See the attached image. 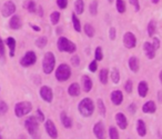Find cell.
<instances>
[{
    "label": "cell",
    "mask_w": 162,
    "mask_h": 139,
    "mask_svg": "<svg viewBox=\"0 0 162 139\" xmlns=\"http://www.w3.org/2000/svg\"><path fill=\"white\" fill-rule=\"evenodd\" d=\"M25 127H26L27 131L29 132V135L31 136V138L40 139V137H39V120L36 116L27 118L25 121Z\"/></svg>",
    "instance_id": "obj_1"
},
{
    "label": "cell",
    "mask_w": 162,
    "mask_h": 139,
    "mask_svg": "<svg viewBox=\"0 0 162 139\" xmlns=\"http://www.w3.org/2000/svg\"><path fill=\"white\" fill-rule=\"evenodd\" d=\"M78 110L81 116L83 117H90L94 111V103L91 98H83L78 105Z\"/></svg>",
    "instance_id": "obj_2"
},
{
    "label": "cell",
    "mask_w": 162,
    "mask_h": 139,
    "mask_svg": "<svg viewBox=\"0 0 162 139\" xmlns=\"http://www.w3.org/2000/svg\"><path fill=\"white\" fill-rule=\"evenodd\" d=\"M57 47H58V50H59V51L68 52V54H74L76 50H77L76 44L63 36L59 37V39L57 41Z\"/></svg>",
    "instance_id": "obj_3"
},
{
    "label": "cell",
    "mask_w": 162,
    "mask_h": 139,
    "mask_svg": "<svg viewBox=\"0 0 162 139\" xmlns=\"http://www.w3.org/2000/svg\"><path fill=\"white\" fill-rule=\"evenodd\" d=\"M56 67V57L53 52L48 51L46 52L42 59V70L46 75H50V73L55 70Z\"/></svg>",
    "instance_id": "obj_4"
},
{
    "label": "cell",
    "mask_w": 162,
    "mask_h": 139,
    "mask_svg": "<svg viewBox=\"0 0 162 139\" xmlns=\"http://www.w3.org/2000/svg\"><path fill=\"white\" fill-rule=\"evenodd\" d=\"M56 79L60 82H64V81L69 80V78L71 77V68L69 65L67 63H61L57 67V69L55 71Z\"/></svg>",
    "instance_id": "obj_5"
},
{
    "label": "cell",
    "mask_w": 162,
    "mask_h": 139,
    "mask_svg": "<svg viewBox=\"0 0 162 139\" xmlns=\"http://www.w3.org/2000/svg\"><path fill=\"white\" fill-rule=\"evenodd\" d=\"M32 110V105L29 101H21V103H16L15 106V113L18 118H21L26 116Z\"/></svg>",
    "instance_id": "obj_6"
},
{
    "label": "cell",
    "mask_w": 162,
    "mask_h": 139,
    "mask_svg": "<svg viewBox=\"0 0 162 139\" xmlns=\"http://www.w3.org/2000/svg\"><path fill=\"white\" fill-rule=\"evenodd\" d=\"M37 62V55H36V52L32 51V50H29V51H27L25 54V56L20 59V65L22 67H30V66H33L34 63Z\"/></svg>",
    "instance_id": "obj_7"
},
{
    "label": "cell",
    "mask_w": 162,
    "mask_h": 139,
    "mask_svg": "<svg viewBox=\"0 0 162 139\" xmlns=\"http://www.w3.org/2000/svg\"><path fill=\"white\" fill-rule=\"evenodd\" d=\"M16 10H17V6L12 0H8L4 4L1 8V15L4 18H9L10 16L15 15Z\"/></svg>",
    "instance_id": "obj_8"
},
{
    "label": "cell",
    "mask_w": 162,
    "mask_h": 139,
    "mask_svg": "<svg viewBox=\"0 0 162 139\" xmlns=\"http://www.w3.org/2000/svg\"><path fill=\"white\" fill-rule=\"evenodd\" d=\"M123 45L128 49H132L136 46V38L134 33L131 31H128L123 35Z\"/></svg>",
    "instance_id": "obj_9"
},
{
    "label": "cell",
    "mask_w": 162,
    "mask_h": 139,
    "mask_svg": "<svg viewBox=\"0 0 162 139\" xmlns=\"http://www.w3.org/2000/svg\"><path fill=\"white\" fill-rule=\"evenodd\" d=\"M44 128H46V131H47V134L49 135L50 138H58V130H57V127H56V125L53 124V121L51 119L44 120Z\"/></svg>",
    "instance_id": "obj_10"
},
{
    "label": "cell",
    "mask_w": 162,
    "mask_h": 139,
    "mask_svg": "<svg viewBox=\"0 0 162 139\" xmlns=\"http://www.w3.org/2000/svg\"><path fill=\"white\" fill-rule=\"evenodd\" d=\"M39 94L46 103H51L52 99H53V92H52V89L49 86H42L39 90Z\"/></svg>",
    "instance_id": "obj_11"
},
{
    "label": "cell",
    "mask_w": 162,
    "mask_h": 139,
    "mask_svg": "<svg viewBox=\"0 0 162 139\" xmlns=\"http://www.w3.org/2000/svg\"><path fill=\"white\" fill-rule=\"evenodd\" d=\"M93 134L97 137V139H106V129H104V125L101 121H98L94 124Z\"/></svg>",
    "instance_id": "obj_12"
},
{
    "label": "cell",
    "mask_w": 162,
    "mask_h": 139,
    "mask_svg": "<svg viewBox=\"0 0 162 139\" xmlns=\"http://www.w3.org/2000/svg\"><path fill=\"white\" fill-rule=\"evenodd\" d=\"M10 17L11 18L9 19V27L12 30H19L22 27L21 18L18 15H12Z\"/></svg>",
    "instance_id": "obj_13"
},
{
    "label": "cell",
    "mask_w": 162,
    "mask_h": 139,
    "mask_svg": "<svg viewBox=\"0 0 162 139\" xmlns=\"http://www.w3.org/2000/svg\"><path fill=\"white\" fill-rule=\"evenodd\" d=\"M116 121H117V125L119 126L120 129H122V130L127 129V127H128V119H127L124 113H116Z\"/></svg>",
    "instance_id": "obj_14"
},
{
    "label": "cell",
    "mask_w": 162,
    "mask_h": 139,
    "mask_svg": "<svg viewBox=\"0 0 162 139\" xmlns=\"http://www.w3.org/2000/svg\"><path fill=\"white\" fill-rule=\"evenodd\" d=\"M143 51L144 54H146V56L148 57V59H154L155 57V50L154 47L152 46L151 42H148V41H146L143 44Z\"/></svg>",
    "instance_id": "obj_15"
},
{
    "label": "cell",
    "mask_w": 162,
    "mask_h": 139,
    "mask_svg": "<svg viewBox=\"0 0 162 139\" xmlns=\"http://www.w3.org/2000/svg\"><path fill=\"white\" fill-rule=\"evenodd\" d=\"M81 85H82V89L85 92H90V90L92 89V86H93L91 78L89 77L88 75H83L81 77Z\"/></svg>",
    "instance_id": "obj_16"
},
{
    "label": "cell",
    "mask_w": 162,
    "mask_h": 139,
    "mask_svg": "<svg viewBox=\"0 0 162 139\" xmlns=\"http://www.w3.org/2000/svg\"><path fill=\"white\" fill-rule=\"evenodd\" d=\"M111 101L114 106H119L121 105L123 101V94L120 90H113L111 92Z\"/></svg>",
    "instance_id": "obj_17"
},
{
    "label": "cell",
    "mask_w": 162,
    "mask_h": 139,
    "mask_svg": "<svg viewBox=\"0 0 162 139\" xmlns=\"http://www.w3.org/2000/svg\"><path fill=\"white\" fill-rule=\"evenodd\" d=\"M128 65H129V68L131 69L132 73H138L139 69H140V61H139V59L136 58V56H131L130 57Z\"/></svg>",
    "instance_id": "obj_18"
},
{
    "label": "cell",
    "mask_w": 162,
    "mask_h": 139,
    "mask_svg": "<svg viewBox=\"0 0 162 139\" xmlns=\"http://www.w3.org/2000/svg\"><path fill=\"white\" fill-rule=\"evenodd\" d=\"M6 45L9 48V55L10 57H14L16 54V47H17V41L14 37H8L6 39Z\"/></svg>",
    "instance_id": "obj_19"
},
{
    "label": "cell",
    "mask_w": 162,
    "mask_h": 139,
    "mask_svg": "<svg viewBox=\"0 0 162 139\" xmlns=\"http://www.w3.org/2000/svg\"><path fill=\"white\" fill-rule=\"evenodd\" d=\"M148 92H149V86H148V82L147 81H140L139 85H138V94L140 96L141 98H144L146 96L148 95Z\"/></svg>",
    "instance_id": "obj_20"
},
{
    "label": "cell",
    "mask_w": 162,
    "mask_h": 139,
    "mask_svg": "<svg viewBox=\"0 0 162 139\" xmlns=\"http://www.w3.org/2000/svg\"><path fill=\"white\" fill-rule=\"evenodd\" d=\"M142 111L144 113H154L157 111V105L154 103V101L149 100L142 106Z\"/></svg>",
    "instance_id": "obj_21"
},
{
    "label": "cell",
    "mask_w": 162,
    "mask_h": 139,
    "mask_svg": "<svg viewBox=\"0 0 162 139\" xmlns=\"http://www.w3.org/2000/svg\"><path fill=\"white\" fill-rule=\"evenodd\" d=\"M81 92V88L78 82H74L68 87V94L71 97H78Z\"/></svg>",
    "instance_id": "obj_22"
},
{
    "label": "cell",
    "mask_w": 162,
    "mask_h": 139,
    "mask_svg": "<svg viewBox=\"0 0 162 139\" xmlns=\"http://www.w3.org/2000/svg\"><path fill=\"white\" fill-rule=\"evenodd\" d=\"M60 120H61V124H62V126L64 128L70 129L72 127V119L64 111H62V113H60Z\"/></svg>",
    "instance_id": "obj_23"
},
{
    "label": "cell",
    "mask_w": 162,
    "mask_h": 139,
    "mask_svg": "<svg viewBox=\"0 0 162 139\" xmlns=\"http://www.w3.org/2000/svg\"><path fill=\"white\" fill-rule=\"evenodd\" d=\"M136 132L140 137H144L147 135V126L142 119H138L136 121Z\"/></svg>",
    "instance_id": "obj_24"
},
{
    "label": "cell",
    "mask_w": 162,
    "mask_h": 139,
    "mask_svg": "<svg viewBox=\"0 0 162 139\" xmlns=\"http://www.w3.org/2000/svg\"><path fill=\"white\" fill-rule=\"evenodd\" d=\"M85 12V1L83 0H76L74 1V14L82 15Z\"/></svg>",
    "instance_id": "obj_25"
},
{
    "label": "cell",
    "mask_w": 162,
    "mask_h": 139,
    "mask_svg": "<svg viewBox=\"0 0 162 139\" xmlns=\"http://www.w3.org/2000/svg\"><path fill=\"white\" fill-rule=\"evenodd\" d=\"M71 21H72V26H74V29L77 31V32H81L82 30V27H81V22L78 18V15H76L74 12H72L71 15Z\"/></svg>",
    "instance_id": "obj_26"
},
{
    "label": "cell",
    "mask_w": 162,
    "mask_h": 139,
    "mask_svg": "<svg viewBox=\"0 0 162 139\" xmlns=\"http://www.w3.org/2000/svg\"><path fill=\"white\" fill-rule=\"evenodd\" d=\"M99 80L101 81V84L107 85L108 80H109V70L103 68V69L100 70L99 73Z\"/></svg>",
    "instance_id": "obj_27"
},
{
    "label": "cell",
    "mask_w": 162,
    "mask_h": 139,
    "mask_svg": "<svg viewBox=\"0 0 162 139\" xmlns=\"http://www.w3.org/2000/svg\"><path fill=\"white\" fill-rule=\"evenodd\" d=\"M147 30H148V36L149 37L154 36L155 31H157V22H155V20H150V21H149Z\"/></svg>",
    "instance_id": "obj_28"
},
{
    "label": "cell",
    "mask_w": 162,
    "mask_h": 139,
    "mask_svg": "<svg viewBox=\"0 0 162 139\" xmlns=\"http://www.w3.org/2000/svg\"><path fill=\"white\" fill-rule=\"evenodd\" d=\"M98 7H99V2L98 0H92L90 5H89V12L91 16L98 15Z\"/></svg>",
    "instance_id": "obj_29"
},
{
    "label": "cell",
    "mask_w": 162,
    "mask_h": 139,
    "mask_svg": "<svg viewBox=\"0 0 162 139\" xmlns=\"http://www.w3.org/2000/svg\"><path fill=\"white\" fill-rule=\"evenodd\" d=\"M110 77L113 84H119V81H120V71L117 68H112L110 73Z\"/></svg>",
    "instance_id": "obj_30"
},
{
    "label": "cell",
    "mask_w": 162,
    "mask_h": 139,
    "mask_svg": "<svg viewBox=\"0 0 162 139\" xmlns=\"http://www.w3.org/2000/svg\"><path fill=\"white\" fill-rule=\"evenodd\" d=\"M116 8L119 14H124L127 10V5L124 0H116Z\"/></svg>",
    "instance_id": "obj_31"
},
{
    "label": "cell",
    "mask_w": 162,
    "mask_h": 139,
    "mask_svg": "<svg viewBox=\"0 0 162 139\" xmlns=\"http://www.w3.org/2000/svg\"><path fill=\"white\" fill-rule=\"evenodd\" d=\"M60 18H61V14L59 11H52L51 15H50V21L53 26H57L60 21Z\"/></svg>",
    "instance_id": "obj_32"
},
{
    "label": "cell",
    "mask_w": 162,
    "mask_h": 139,
    "mask_svg": "<svg viewBox=\"0 0 162 139\" xmlns=\"http://www.w3.org/2000/svg\"><path fill=\"white\" fill-rule=\"evenodd\" d=\"M83 31L89 38H92V37L94 36V33H96V30H94V27L90 25V23H86L85 26H83Z\"/></svg>",
    "instance_id": "obj_33"
},
{
    "label": "cell",
    "mask_w": 162,
    "mask_h": 139,
    "mask_svg": "<svg viewBox=\"0 0 162 139\" xmlns=\"http://www.w3.org/2000/svg\"><path fill=\"white\" fill-rule=\"evenodd\" d=\"M34 44H36V46H37L38 48L42 49V48H44L47 46V44H48V38L46 36H41L36 39V42H34Z\"/></svg>",
    "instance_id": "obj_34"
},
{
    "label": "cell",
    "mask_w": 162,
    "mask_h": 139,
    "mask_svg": "<svg viewBox=\"0 0 162 139\" xmlns=\"http://www.w3.org/2000/svg\"><path fill=\"white\" fill-rule=\"evenodd\" d=\"M37 5H36V2L33 1V0H28L26 2V9L28 12H30V14H34L36 11H37Z\"/></svg>",
    "instance_id": "obj_35"
},
{
    "label": "cell",
    "mask_w": 162,
    "mask_h": 139,
    "mask_svg": "<svg viewBox=\"0 0 162 139\" xmlns=\"http://www.w3.org/2000/svg\"><path fill=\"white\" fill-rule=\"evenodd\" d=\"M97 106H98V109H99V113L102 117H104L106 113H107V108H106V105H104L102 99H98L97 100Z\"/></svg>",
    "instance_id": "obj_36"
},
{
    "label": "cell",
    "mask_w": 162,
    "mask_h": 139,
    "mask_svg": "<svg viewBox=\"0 0 162 139\" xmlns=\"http://www.w3.org/2000/svg\"><path fill=\"white\" fill-rule=\"evenodd\" d=\"M109 137H110V139H119V132L117 127L110 126V128H109Z\"/></svg>",
    "instance_id": "obj_37"
},
{
    "label": "cell",
    "mask_w": 162,
    "mask_h": 139,
    "mask_svg": "<svg viewBox=\"0 0 162 139\" xmlns=\"http://www.w3.org/2000/svg\"><path fill=\"white\" fill-rule=\"evenodd\" d=\"M94 60H97V61H101L103 59V50L102 48L100 47H97L96 48V51H94Z\"/></svg>",
    "instance_id": "obj_38"
},
{
    "label": "cell",
    "mask_w": 162,
    "mask_h": 139,
    "mask_svg": "<svg viewBox=\"0 0 162 139\" xmlns=\"http://www.w3.org/2000/svg\"><path fill=\"white\" fill-rule=\"evenodd\" d=\"M8 111V105L4 103V100H0V116L6 115Z\"/></svg>",
    "instance_id": "obj_39"
},
{
    "label": "cell",
    "mask_w": 162,
    "mask_h": 139,
    "mask_svg": "<svg viewBox=\"0 0 162 139\" xmlns=\"http://www.w3.org/2000/svg\"><path fill=\"white\" fill-rule=\"evenodd\" d=\"M4 55H6V50H4V40L0 38V60L4 61Z\"/></svg>",
    "instance_id": "obj_40"
},
{
    "label": "cell",
    "mask_w": 162,
    "mask_h": 139,
    "mask_svg": "<svg viewBox=\"0 0 162 139\" xmlns=\"http://www.w3.org/2000/svg\"><path fill=\"white\" fill-rule=\"evenodd\" d=\"M124 89L125 91L128 92V94H131L132 92V89H133V84H132V80H127L124 84Z\"/></svg>",
    "instance_id": "obj_41"
},
{
    "label": "cell",
    "mask_w": 162,
    "mask_h": 139,
    "mask_svg": "<svg viewBox=\"0 0 162 139\" xmlns=\"http://www.w3.org/2000/svg\"><path fill=\"white\" fill-rule=\"evenodd\" d=\"M56 2L60 9H66L68 7V0H56Z\"/></svg>",
    "instance_id": "obj_42"
},
{
    "label": "cell",
    "mask_w": 162,
    "mask_h": 139,
    "mask_svg": "<svg viewBox=\"0 0 162 139\" xmlns=\"http://www.w3.org/2000/svg\"><path fill=\"white\" fill-rule=\"evenodd\" d=\"M97 69H98V62H97V60H92V61L89 63V70H90L91 73H96Z\"/></svg>",
    "instance_id": "obj_43"
},
{
    "label": "cell",
    "mask_w": 162,
    "mask_h": 139,
    "mask_svg": "<svg viewBox=\"0 0 162 139\" xmlns=\"http://www.w3.org/2000/svg\"><path fill=\"white\" fill-rule=\"evenodd\" d=\"M71 63H72V66L74 67H78L80 65V57L78 55H74L71 57Z\"/></svg>",
    "instance_id": "obj_44"
},
{
    "label": "cell",
    "mask_w": 162,
    "mask_h": 139,
    "mask_svg": "<svg viewBox=\"0 0 162 139\" xmlns=\"http://www.w3.org/2000/svg\"><path fill=\"white\" fill-rule=\"evenodd\" d=\"M116 36H117V30L114 27H110V29H109V38H110L111 40H114L116 39Z\"/></svg>",
    "instance_id": "obj_45"
},
{
    "label": "cell",
    "mask_w": 162,
    "mask_h": 139,
    "mask_svg": "<svg viewBox=\"0 0 162 139\" xmlns=\"http://www.w3.org/2000/svg\"><path fill=\"white\" fill-rule=\"evenodd\" d=\"M130 5H132L134 7V10L136 11H140V2L139 0H129Z\"/></svg>",
    "instance_id": "obj_46"
},
{
    "label": "cell",
    "mask_w": 162,
    "mask_h": 139,
    "mask_svg": "<svg viewBox=\"0 0 162 139\" xmlns=\"http://www.w3.org/2000/svg\"><path fill=\"white\" fill-rule=\"evenodd\" d=\"M36 117H37V119L39 121H44V120H46V118H44V113H42V110L39 109V108L37 109V116H36Z\"/></svg>",
    "instance_id": "obj_47"
},
{
    "label": "cell",
    "mask_w": 162,
    "mask_h": 139,
    "mask_svg": "<svg viewBox=\"0 0 162 139\" xmlns=\"http://www.w3.org/2000/svg\"><path fill=\"white\" fill-rule=\"evenodd\" d=\"M152 46L154 47L155 50H158L159 48H160V39L157 38V37H153V40H152Z\"/></svg>",
    "instance_id": "obj_48"
},
{
    "label": "cell",
    "mask_w": 162,
    "mask_h": 139,
    "mask_svg": "<svg viewBox=\"0 0 162 139\" xmlns=\"http://www.w3.org/2000/svg\"><path fill=\"white\" fill-rule=\"evenodd\" d=\"M128 110H129L130 111V113H136V105L134 103H131V105H129V106H128Z\"/></svg>",
    "instance_id": "obj_49"
},
{
    "label": "cell",
    "mask_w": 162,
    "mask_h": 139,
    "mask_svg": "<svg viewBox=\"0 0 162 139\" xmlns=\"http://www.w3.org/2000/svg\"><path fill=\"white\" fill-rule=\"evenodd\" d=\"M36 12H38V15L40 16V17H44V9H42L41 6L37 7V11H36Z\"/></svg>",
    "instance_id": "obj_50"
},
{
    "label": "cell",
    "mask_w": 162,
    "mask_h": 139,
    "mask_svg": "<svg viewBox=\"0 0 162 139\" xmlns=\"http://www.w3.org/2000/svg\"><path fill=\"white\" fill-rule=\"evenodd\" d=\"M30 27H31L34 31H37V32H38V31H41V28L39 26H36V25H30Z\"/></svg>",
    "instance_id": "obj_51"
},
{
    "label": "cell",
    "mask_w": 162,
    "mask_h": 139,
    "mask_svg": "<svg viewBox=\"0 0 162 139\" xmlns=\"http://www.w3.org/2000/svg\"><path fill=\"white\" fill-rule=\"evenodd\" d=\"M158 98H159V103H161L162 99H161V90H159L158 91Z\"/></svg>",
    "instance_id": "obj_52"
},
{
    "label": "cell",
    "mask_w": 162,
    "mask_h": 139,
    "mask_svg": "<svg viewBox=\"0 0 162 139\" xmlns=\"http://www.w3.org/2000/svg\"><path fill=\"white\" fill-rule=\"evenodd\" d=\"M56 32L58 33V35H60V33L62 32V28H61V27H59V28H58V29L56 30Z\"/></svg>",
    "instance_id": "obj_53"
},
{
    "label": "cell",
    "mask_w": 162,
    "mask_h": 139,
    "mask_svg": "<svg viewBox=\"0 0 162 139\" xmlns=\"http://www.w3.org/2000/svg\"><path fill=\"white\" fill-rule=\"evenodd\" d=\"M152 4H159L160 2V0H151Z\"/></svg>",
    "instance_id": "obj_54"
},
{
    "label": "cell",
    "mask_w": 162,
    "mask_h": 139,
    "mask_svg": "<svg viewBox=\"0 0 162 139\" xmlns=\"http://www.w3.org/2000/svg\"><path fill=\"white\" fill-rule=\"evenodd\" d=\"M20 139H26V136H25V135H21V136H20Z\"/></svg>",
    "instance_id": "obj_55"
},
{
    "label": "cell",
    "mask_w": 162,
    "mask_h": 139,
    "mask_svg": "<svg viewBox=\"0 0 162 139\" xmlns=\"http://www.w3.org/2000/svg\"><path fill=\"white\" fill-rule=\"evenodd\" d=\"M113 1H114V0H108V2H109V4H112Z\"/></svg>",
    "instance_id": "obj_56"
},
{
    "label": "cell",
    "mask_w": 162,
    "mask_h": 139,
    "mask_svg": "<svg viewBox=\"0 0 162 139\" xmlns=\"http://www.w3.org/2000/svg\"><path fill=\"white\" fill-rule=\"evenodd\" d=\"M0 139H2V137H1V136H0Z\"/></svg>",
    "instance_id": "obj_57"
}]
</instances>
